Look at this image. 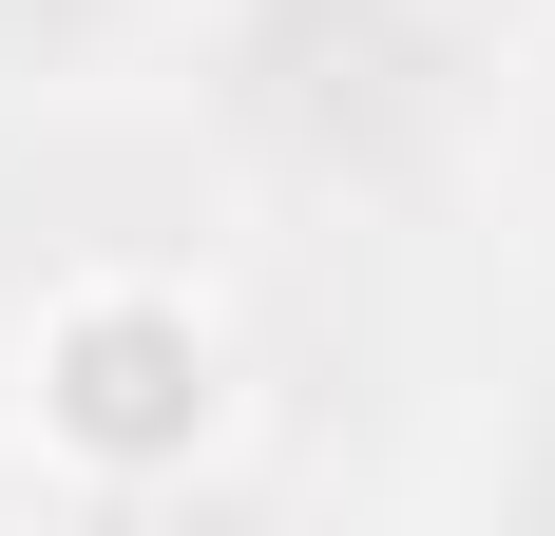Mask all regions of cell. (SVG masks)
Returning a JSON list of instances; mask_svg holds the SVG:
<instances>
[{
    "label": "cell",
    "instance_id": "obj_1",
    "mask_svg": "<svg viewBox=\"0 0 555 536\" xmlns=\"http://www.w3.org/2000/svg\"><path fill=\"white\" fill-rule=\"evenodd\" d=\"M230 97H249V135L307 154V173H402V135L441 115V58H422L402 0H249Z\"/></svg>",
    "mask_w": 555,
    "mask_h": 536
},
{
    "label": "cell",
    "instance_id": "obj_2",
    "mask_svg": "<svg viewBox=\"0 0 555 536\" xmlns=\"http://www.w3.org/2000/svg\"><path fill=\"white\" fill-rule=\"evenodd\" d=\"M0 39H96V0H0Z\"/></svg>",
    "mask_w": 555,
    "mask_h": 536
}]
</instances>
